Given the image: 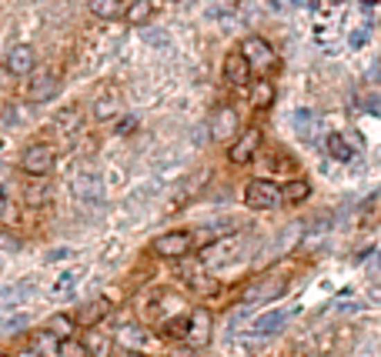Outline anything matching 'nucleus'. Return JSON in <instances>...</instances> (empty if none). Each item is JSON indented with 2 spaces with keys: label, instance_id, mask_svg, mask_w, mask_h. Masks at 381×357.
Instances as JSON below:
<instances>
[{
  "label": "nucleus",
  "instance_id": "29",
  "mask_svg": "<svg viewBox=\"0 0 381 357\" xmlns=\"http://www.w3.org/2000/svg\"><path fill=\"white\" fill-rule=\"evenodd\" d=\"M27 204H47V190H44V187L27 190Z\"/></svg>",
  "mask_w": 381,
  "mask_h": 357
},
{
  "label": "nucleus",
  "instance_id": "10",
  "mask_svg": "<svg viewBox=\"0 0 381 357\" xmlns=\"http://www.w3.org/2000/svg\"><path fill=\"white\" fill-rule=\"evenodd\" d=\"M57 94V74L54 71H34L30 84H27V100L30 104H44Z\"/></svg>",
  "mask_w": 381,
  "mask_h": 357
},
{
  "label": "nucleus",
  "instance_id": "6",
  "mask_svg": "<svg viewBox=\"0 0 381 357\" xmlns=\"http://www.w3.org/2000/svg\"><path fill=\"white\" fill-rule=\"evenodd\" d=\"M245 204L251 210H271V207L281 204V187L271 181H251L245 187Z\"/></svg>",
  "mask_w": 381,
  "mask_h": 357
},
{
  "label": "nucleus",
  "instance_id": "22",
  "mask_svg": "<svg viewBox=\"0 0 381 357\" xmlns=\"http://www.w3.org/2000/svg\"><path fill=\"white\" fill-rule=\"evenodd\" d=\"M124 17H127V24H148V20L154 17V0H134L131 7L124 10Z\"/></svg>",
  "mask_w": 381,
  "mask_h": 357
},
{
  "label": "nucleus",
  "instance_id": "39",
  "mask_svg": "<svg viewBox=\"0 0 381 357\" xmlns=\"http://www.w3.org/2000/svg\"><path fill=\"white\" fill-rule=\"evenodd\" d=\"M0 357H10V354H3V351H0Z\"/></svg>",
  "mask_w": 381,
  "mask_h": 357
},
{
  "label": "nucleus",
  "instance_id": "15",
  "mask_svg": "<svg viewBox=\"0 0 381 357\" xmlns=\"http://www.w3.org/2000/svg\"><path fill=\"white\" fill-rule=\"evenodd\" d=\"M107 314H111V301H107V298H94V301H87L77 311V324H80V327H97Z\"/></svg>",
  "mask_w": 381,
  "mask_h": 357
},
{
  "label": "nucleus",
  "instance_id": "12",
  "mask_svg": "<svg viewBox=\"0 0 381 357\" xmlns=\"http://www.w3.org/2000/svg\"><path fill=\"white\" fill-rule=\"evenodd\" d=\"M241 54H245V60H248L251 67H258V71H265V67L274 64V47H271L265 37H245Z\"/></svg>",
  "mask_w": 381,
  "mask_h": 357
},
{
  "label": "nucleus",
  "instance_id": "7",
  "mask_svg": "<svg viewBox=\"0 0 381 357\" xmlns=\"http://www.w3.org/2000/svg\"><path fill=\"white\" fill-rule=\"evenodd\" d=\"M34 67H37V54H34L30 44H17V47H10L7 57H3V71L10 77H30Z\"/></svg>",
  "mask_w": 381,
  "mask_h": 357
},
{
  "label": "nucleus",
  "instance_id": "32",
  "mask_svg": "<svg viewBox=\"0 0 381 357\" xmlns=\"http://www.w3.org/2000/svg\"><path fill=\"white\" fill-rule=\"evenodd\" d=\"M364 40H368V30L362 27V30H355V37H351V47H362Z\"/></svg>",
  "mask_w": 381,
  "mask_h": 357
},
{
  "label": "nucleus",
  "instance_id": "13",
  "mask_svg": "<svg viewBox=\"0 0 381 357\" xmlns=\"http://www.w3.org/2000/svg\"><path fill=\"white\" fill-rule=\"evenodd\" d=\"M287 320H291V311H285V307H274V311L261 314V318L251 324V334H254V338H274V334H281V331H285Z\"/></svg>",
  "mask_w": 381,
  "mask_h": 357
},
{
  "label": "nucleus",
  "instance_id": "34",
  "mask_svg": "<svg viewBox=\"0 0 381 357\" xmlns=\"http://www.w3.org/2000/svg\"><path fill=\"white\" fill-rule=\"evenodd\" d=\"M3 210H7V190L0 187V217H3Z\"/></svg>",
  "mask_w": 381,
  "mask_h": 357
},
{
  "label": "nucleus",
  "instance_id": "9",
  "mask_svg": "<svg viewBox=\"0 0 381 357\" xmlns=\"http://www.w3.org/2000/svg\"><path fill=\"white\" fill-rule=\"evenodd\" d=\"M211 327H214V320H211V311H204V307H194L188 314V334H184V340H188L190 347H204L211 340Z\"/></svg>",
  "mask_w": 381,
  "mask_h": 357
},
{
  "label": "nucleus",
  "instance_id": "24",
  "mask_svg": "<svg viewBox=\"0 0 381 357\" xmlns=\"http://www.w3.org/2000/svg\"><path fill=\"white\" fill-rule=\"evenodd\" d=\"M311 127H314V113L308 111V107L294 111V131H298L301 140H311Z\"/></svg>",
  "mask_w": 381,
  "mask_h": 357
},
{
  "label": "nucleus",
  "instance_id": "3",
  "mask_svg": "<svg viewBox=\"0 0 381 357\" xmlns=\"http://www.w3.org/2000/svg\"><path fill=\"white\" fill-rule=\"evenodd\" d=\"M71 194H74L80 204H87V207H104V181L97 177L94 170H77L74 177H71Z\"/></svg>",
  "mask_w": 381,
  "mask_h": 357
},
{
  "label": "nucleus",
  "instance_id": "21",
  "mask_svg": "<svg viewBox=\"0 0 381 357\" xmlns=\"http://www.w3.org/2000/svg\"><path fill=\"white\" fill-rule=\"evenodd\" d=\"M74 324H77V320L67 318V314H54V318L47 320V327H44V331H51L57 340H71V338H74Z\"/></svg>",
  "mask_w": 381,
  "mask_h": 357
},
{
  "label": "nucleus",
  "instance_id": "36",
  "mask_svg": "<svg viewBox=\"0 0 381 357\" xmlns=\"http://www.w3.org/2000/svg\"><path fill=\"white\" fill-rule=\"evenodd\" d=\"M375 267H378V271H381V247H378V257H375Z\"/></svg>",
  "mask_w": 381,
  "mask_h": 357
},
{
  "label": "nucleus",
  "instance_id": "30",
  "mask_svg": "<svg viewBox=\"0 0 381 357\" xmlns=\"http://www.w3.org/2000/svg\"><path fill=\"white\" fill-rule=\"evenodd\" d=\"M274 10H285V7H305V0H271Z\"/></svg>",
  "mask_w": 381,
  "mask_h": 357
},
{
  "label": "nucleus",
  "instance_id": "11",
  "mask_svg": "<svg viewBox=\"0 0 381 357\" xmlns=\"http://www.w3.org/2000/svg\"><path fill=\"white\" fill-rule=\"evenodd\" d=\"M224 80H228L231 87H238V91H248L251 87V64L245 60L241 51L224 57Z\"/></svg>",
  "mask_w": 381,
  "mask_h": 357
},
{
  "label": "nucleus",
  "instance_id": "8",
  "mask_svg": "<svg viewBox=\"0 0 381 357\" xmlns=\"http://www.w3.org/2000/svg\"><path fill=\"white\" fill-rule=\"evenodd\" d=\"M258 147H261V131H258V127H248L245 134L234 137V144L228 147V161L231 164H251Z\"/></svg>",
  "mask_w": 381,
  "mask_h": 357
},
{
  "label": "nucleus",
  "instance_id": "33",
  "mask_svg": "<svg viewBox=\"0 0 381 357\" xmlns=\"http://www.w3.org/2000/svg\"><path fill=\"white\" fill-rule=\"evenodd\" d=\"M20 357H44V351H40V344H34V347H27V351H20Z\"/></svg>",
  "mask_w": 381,
  "mask_h": 357
},
{
  "label": "nucleus",
  "instance_id": "16",
  "mask_svg": "<svg viewBox=\"0 0 381 357\" xmlns=\"http://www.w3.org/2000/svg\"><path fill=\"white\" fill-rule=\"evenodd\" d=\"M117 344H124L127 351H144L148 347V331L137 327V324H124V327H117Z\"/></svg>",
  "mask_w": 381,
  "mask_h": 357
},
{
  "label": "nucleus",
  "instance_id": "27",
  "mask_svg": "<svg viewBox=\"0 0 381 357\" xmlns=\"http://www.w3.org/2000/svg\"><path fill=\"white\" fill-rule=\"evenodd\" d=\"M184 334H188V314H181V318L164 324V338H184Z\"/></svg>",
  "mask_w": 381,
  "mask_h": 357
},
{
  "label": "nucleus",
  "instance_id": "4",
  "mask_svg": "<svg viewBox=\"0 0 381 357\" xmlns=\"http://www.w3.org/2000/svg\"><path fill=\"white\" fill-rule=\"evenodd\" d=\"M54 161H57V151L51 144H30L20 154V170L30 174V177H44V174L54 170Z\"/></svg>",
  "mask_w": 381,
  "mask_h": 357
},
{
  "label": "nucleus",
  "instance_id": "20",
  "mask_svg": "<svg viewBox=\"0 0 381 357\" xmlns=\"http://www.w3.org/2000/svg\"><path fill=\"white\" fill-rule=\"evenodd\" d=\"M124 0H91V14H94L97 20H117L124 17Z\"/></svg>",
  "mask_w": 381,
  "mask_h": 357
},
{
  "label": "nucleus",
  "instance_id": "1",
  "mask_svg": "<svg viewBox=\"0 0 381 357\" xmlns=\"http://www.w3.org/2000/svg\"><path fill=\"white\" fill-rule=\"evenodd\" d=\"M245 254H248V247H245V237H238V234H231V237H218V241H211L208 247H201V261L208 264V267L234 264V261H241Z\"/></svg>",
  "mask_w": 381,
  "mask_h": 357
},
{
  "label": "nucleus",
  "instance_id": "23",
  "mask_svg": "<svg viewBox=\"0 0 381 357\" xmlns=\"http://www.w3.org/2000/svg\"><path fill=\"white\" fill-rule=\"evenodd\" d=\"M248 91H251V104H254V111L271 107V100H274V87H271L267 80H258L254 87H248Z\"/></svg>",
  "mask_w": 381,
  "mask_h": 357
},
{
  "label": "nucleus",
  "instance_id": "37",
  "mask_svg": "<svg viewBox=\"0 0 381 357\" xmlns=\"http://www.w3.org/2000/svg\"><path fill=\"white\" fill-rule=\"evenodd\" d=\"M362 3H368V7H371V3H378V0H362Z\"/></svg>",
  "mask_w": 381,
  "mask_h": 357
},
{
  "label": "nucleus",
  "instance_id": "14",
  "mask_svg": "<svg viewBox=\"0 0 381 357\" xmlns=\"http://www.w3.org/2000/svg\"><path fill=\"white\" fill-rule=\"evenodd\" d=\"M234 134H238V113L231 111V107L214 111V117H211V137L214 140H228Z\"/></svg>",
  "mask_w": 381,
  "mask_h": 357
},
{
  "label": "nucleus",
  "instance_id": "28",
  "mask_svg": "<svg viewBox=\"0 0 381 357\" xmlns=\"http://www.w3.org/2000/svg\"><path fill=\"white\" fill-rule=\"evenodd\" d=\"M77 277H80L77 271H64V274L57 277V284H54V294H67V291L77 284Z\"/></svg>",
  "mask_w": 381,
  "mask_h": 357
},
{
  "label": "nucleus",
  "instance_id": "17",
  "mask_svg": "<svg viewBox=\"0 0 381 357\" xmlns=\"http://www.w3.org/2000/svg\"><path fill=\"white\" fill-rule=\"evenodd\" d=\"M308 197H311V184H308L305 177H298V181H291V184L281 187V204H287V207L305 204Z\"/></svg>",
  "mask_w": 381,
  "mask_h": 357
},
{
  "label": "nucleus",
  "instance_id": "31",
  "mask_svg": "<svg viewBox=\"0 0 381 357\" xmlns=\"http://www.w3.org/2000/svg\"><path fill=\"white\" fill-rule=\"evenodd\" d=\"M0 247H3V250H17V241H14L10 234H0Z\"/></svg>",
  "mask_w": 381,
  "mask_h": 357
},
{
  "label": "nucleus",
  "instance_id": "5",
  "mask_svg": "<svg viewBox=\"0 0 381 357\" xmlns=\"http://www.w3.org/2000/svg\"><path fill=\"white\" fill-rule=\"evenodd\" d=\"M151 247H154L157 257H164V261H177V257H184L190 247H194V234H190V230H168V234L154 237Z\"/></svg>",
  "mask_w": 381,
  "mask_h": 357
},
{
  "label": "nucleus",
  "instance_id": "18",
  "mask_svg": "<svg viewBox=\"0 0 381 357\" xmlns=\"http://www.w3.org/2000/svg\"><path fill=\"white\" fill-rule=\"evenodd\" d=\"M324 151H328V157H335V161H342V164H348V161L355 157V147L344 140L342 134H328V137H324Z\"/></svg>",
  "mask_w": 381,
  "mask_h": 357
},
{
  "label": "nucleus",
  "instance_id": "2",
  "mask_svg": "<svg viewBox=\"0 0 381 357\" xmlns=\"http://www.w3.org/2000/svg\"><path fill=\"white\" fill-rule=\"evenodd\" d=\"M287 281H291V277H287L285 271H271V274H265V277H258V281L245 291V304H271V301H278V298L287 291Z\"/></svg>",
  "mask_w": 381,
  "mask_h": 357
},
{
  "label": "nucleus",
  "instance_id": "35",
  "mask_svg": "<svg viewBox=\"0 0 381 357\" xmlns=\"http://www.w3.org/2000/svg\"><path fill=\"white\" fill-rule=\"evenodd\" d=\"M117 131H121V134H127V131H134V120H131V117H127V120H124V124H121V127H117Z\"/></svg>",
  "mask_w": 381,
  "mask_h": 357
},
{
  "label": "nucleus",
  "instance_id": "38",
  "mask_svg": "<svg viewBox=\"0 0 381 357\" xmlns=\"http://www.w3.org/2000/svg\"><path fill=\"white\" fill-rule=\"evenodd\" d=\"M27 3H40V0H27Z\"/></svg>",
  "mask_w": 381,
  "mask_h": 357
},
{
  "label": "nucleus",
  "instance_id": "25",
  "mask_svg": "<svg viewBox=\"0 0 381 357\" xmlns=\"http://www.w3.org/2000/svg\"><path fill=\"white\" fill-rule=\"evenodd\" d=\"M94 117H97V120H111V117H117V97H111V94L97 97Z\"/></svg>",
  "mask_w": 381,
  "mask_h": 357
},
{
  "label": "nucleus",
  "instance_id": "26",
  "mask_svg": "<svg viewBox=\"0 0 381 357\" xmlns=\"http://www.w3.org/2000/svg\"><path fill=\"white\" fill-rule=\"evenodd\" d=\"M77 124H80V113H77V107H64V111L57 113V120H54V127H60V131H74Z\"/></svg>",
  "mask_w": 381,
  "mask_h": 357
},
{
  "label": "nucleus",
  "instance_id": "19",
  "mask_svg": "<svg viewBox=\"0 0 381 357\" xmlns=\"http://www.w3.org/2000/svg\"><path fill=\"white\" fill-rule=\"evenodd\" d=\"M84 351L91 357H111V338H104L100 331L87 327V334H84Z\"/></svg>",
  "mask_w": 381,
  "mask_h": 357
}]
</instances>
